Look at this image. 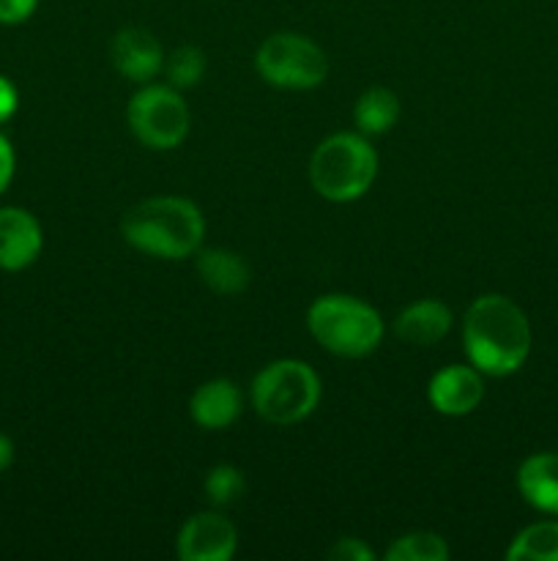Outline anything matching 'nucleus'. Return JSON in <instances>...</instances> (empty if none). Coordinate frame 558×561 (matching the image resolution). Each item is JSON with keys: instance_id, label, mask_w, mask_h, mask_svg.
<instances>
[{"instance_id": "10", "label": "nucleus", "mask_w": 558, "mask_h": 561, "mask_svg": "<svg viewBox=\"0 0 558 561\" xmlns=\"http://www.w3.org/2000/svg\"><path fill=\"white\" fill-rule=\"evenodd\" d=\"M44 233L38 219L20 206L0 208V268L22 272L42 255Z\"/></svg>"}, {"instance_id": "12", "label": "nucleus", "mask_w": 558, "mask_h": 561, "mask_svg": "<svg viewBox=\"0 0 558 561\" xmlns=\"http://www.w3.org/2000/svg\"><path fill=\"white\" fill-rule=\"evenodd\" d=\"M241 392L228 378H213L197 387L189 400V414L206 431H224L241 416Z\"/></svg>"}, {"instance_id": "4", "label": "nucleus", "mask_w": 558, "mask_h": 561, "mask_svg": "<svg viewBox=\"0 0 558 561\" xmlns=\"http://www.w3.org/2000/svg\"><path fill=\"white\" fill-rule=\"evenodd\" d=\"M377 175V153L364 135L339 131L326 137L310 159V181L321 197L350 203L364 195Z\"/></svg>"}, {"instance_id": "5", "label": "nucleus", "mask_w": 558, "mask_h": 561, "mask_svg": "<svg viewBox=\"0 0 558 561\" xmlns=\"http://www.w3.org/2000/svg\"><path fill=\"white\" fill-rule=\"evenodd\" d=\"M321 403V378L299 359H279L252 381V405L271 425H295Z\"/></svg>"}, {"instance_id": "11", "label": "nucleus", "mask_w": 558, "mask_h": 561, "mask_svg": "<svg viewBox=\"0 0 558 561\" xmlns=\"http://www.w3.org/2000/svg\"><path fill=\"white\" fill-rule=\"evenodd\" d=\"M113 64L126 80L148 82L162 71L164 55L151 33L142 27H124L113 38Z\"/></svg>"}, {"instance_id": "9", "label": "nucleus", "mask_w": 558, "mask_h": 561, "mask_svg": "<svg viewBox=\"0 0 558 561\" xmlns=\"http://www.w3.org/2000/svg\"><path fill=\"white\" fill-rule=\"evenodd\" d=\"M485 398V381L474 365H449L432 376L427 400L443 416H465L479 409Z\"/></svg>"}, {"instance_id": "3", "label": "nucleus", "mask_w": 558, "mask_h": 561, "mask_svg": "<svg viewBox=\"0 0 558 561\" xmlns=\"http://www.w3.org/2000/svg\"><path fill=\"white\" fill-rule=\"evenodd\" d=\"M306 327L323 348L345 359L370 356L383 340V321L377 310L356 296H321L306 312Z\"/></svg>"}, {"instance_id": "2", "label": "nucleus", "mask_w": 558, "mask_h": 561, "mask_svg": "<svg viewBox=\"0 0 558 561\" xmlns=\"http://www.w3.org/2000/svg\"><path fill=\"white\" fill-rule=\"evenodd\" d=\"M126 244L162 261H181L200 250L206 222L200 208L186 197H148L120 219Z\"/></svg>"}, {"instance_id": "18", "label": "nucleus", "mask_w": 558, "mask_h": 561, "mask_svg": "<svg viewBox=\"0 0 558 561\" xmlns=\"http://www.w3.org/2000/svg\"><path fill=\"white\" fill-rule=\"evenodd\" d=\"M449 546L432 531H410L394 540L386 551V561H446Z\"/></svg>"}, {"instance_id": "8", "label": "nucleus", "mask_w": 558, "mask_h": 561, "mask_svg": "<svg viewBox=\"0 0 558 561\" xmlns=\"http://www.w3.org/2000/svg\"><path fill=\"white\" fill-rule=\"evenodd\" d=\"M239 546L233 520L219 513H200L178 531V557L184 561H228Z\"/></svg>"}, {"instance_id": "1", "label": "nucleus", "mask_w": 558, "mask_h": 561, "mask_svg": "<svg viewBox=\"0 0 558 561\" xmlns=\"http://www.w3.org/2000/svg\"><path fill=\"white\" fill-rule=\"evenodd\" d=\"M463 345L481 376H514L528 362L534 345L528 316L509 296H479L463 318Z\"/></svg>"}, {"instance_id": "24", "label": "nucleus", "mask_w": 558, "mask_h": 561, "mask_svg": "<svg viewBox=\"0 0 558 561\" xmlns=\"http://www.w3.org/2000/svg\"><path fill=\"white\" fill-rule=\"evenodd\" d=\"M16 104H20V93H16L14 82L0 75V124H5L16 113Z\"/></svg>"}, {"instance_id": "20", "label": "nucleus", "mask_w": 558, "mask_h": 561, "mask_svg": "<svg viewBox=\"0 0 558 561\" xmlns=\"http://www.w3.org/2000/svg\"><path fill=\"white\" fill-rule=\"evenodd\" d=\"M164 71H167V80L175 91L195 88L202 80V75H206V55L197 47H178L167 58Z\"/></svg>"}, {"instance_id": "13", "label": "nucleus", "mask_w": 558, "mask_h": 561, "mask_svg": "<svg viewBox=\"0 0 558 561\" xmlns=\"http://www.w3.org/2000/svg\"><path fill=\"white\" fill-rule=\"evenodd\" d=\"M518 491L536 513L558 518V453H534L520 463Z\"/></svg>"}, {"instance_id": "16", "label": "nucleus", "mask_w": 558, "mask_h": 561, "mask_svg": "<svg viewBox=\"0 0 558 561\" xmlns=\"http://www.w3.org/2000/svg\"><path fill=\"white\" fill-rule=\"evenodd\" d=\"M356 126L361 135H383L399 118V99L388 88H370L359 96L353 107Z\"/></svg>"}, {"instance_id": "19", "label": "nucleus", "mask_w": 558, "mask_h": 561, "mask_svg": "<svg viewBox=\"0 0 558 561\" xmlns=\"http://www.w3.org/2000/svg\"><path fill=\"white\" fill-rule=\"evenodd\" d=\"M206 496L213 507H230V504L239 502L246 491V480L235 466H213L206 474Z\"/></svg>"}, {"instance_id": "6", "label": "nucleus", "mask_w": 558, "mask_h": 561, "mask_svg": "<svg viewBox=\"0 0 558 561\" xmlns=\"http://www.w3.org/2000/svg\"><path fill=\"white\" fill-rule=\"evenodd\" d=\"M255 66L263 80L282 91H310L328 75V60L315 42L299 33H274L260 44Z\"/></svg>"}, {"instance_id": "14", "label": "nucleus", "mask_w": 558, "mask_h": 561, "mask_svg": "<svg viewBox=\"0 0 558 561\" xmlns=\"http://www.w3.org/2000/svg\"><path fill=\"white\" fill-rule=\"evenodd\" d=\"M449 329H452V310L438 299L416 301V305L405 307L394 321V334L403 343L419 345V348L441 343Z\"/></svg>"}, {"instance_id": "22", "label": "nucleus", "mask_w": 558, "mask_h": 561, "mask_svg": "<svg viewBox=\"0 0 558 561\" xmlns=\"http://www.w3.org/2000/svg\"><path fill=\"white\" fill-rule=\"evenodd\" d=\"M38 0H0V25H22L33 16Z\"/></svg>"}, {"instance_id": "25", "label": "nucleus", "mask_w": 558, "mask_h": 561, "mask_svg": "<svg viewBox=\"0 0 558 561\" xmlns=\"http://www.w3.org/2000/svg\"><path fill=\"white\" fill-rule=\"evenodd\" d=\"M14 463V442L5 433H0V474L11 469Z\"/></svg>"}, {"instance_id": "21", "label": "nucleus", "mask_w": 558, "mask_h": 561, "mask_svg": "<svg viewBox=\"0 0 558 561\" xmlns=\"http://www.w3.org/2000/svg\"><path fill=\"white\" fill-rule=\"evenodd\" d=\"M328 559L332 561H372L375 559V553L367 548L364 540H359V537H342V540L334 542L332 548H328Z\"/></svg>"}, {"instance_id": "7", "label": "nucleus", "mask_w": 558, "mask_h": 561, "mask_svg": "<svg viewBox=\"0 0 558 561\" xmlns=\"http://www.w3.org/2000/svg\"><path fill=\"white\" fill-rule=\"evenodd\" d=\"M129 129L142 146L170 151L189 135V107L173 85H148L135 93L126 110Z\"/></svg>"}, {"instance_id": "17", "label": "nucleus", "mask_w": 558, "mask_h": 561, "mask_svg": "<svg viewBox=\"0 0 558 561\" xmlns=\"http://www.w3.org/2000/svg\"><path fill=\"white\" fill-rule=\"evenodd\" d=\"M509 561H558V520H539L520 531L507 548Z\"/></svg>"}, {"instance_id": "23", "label": "nucleus", "mask_w": 558, "mask_h": 561, "mask_svg": "<svg viewBox=\"0 0 558 561\" xmlns=\"http://www.w3.org/2000/svg\"><path fill=\"white\" fill-rule=\"evenodd\" d=\"M14 170H16V153L11 148L9 137L0 135V195L9 190L11 179H14Z\"/></svg>"}, {"instance_id": "15", "label": "nucleus", "mask_w": 558, "mask_h": 561, "mask_svg": "<svg viewBox=\"0 0 558 561\" xmlns=\"http://www.w3.org/2000/svg\"><path fill=\"white\" fill-rule=\"evenodd\" d=\"M197 274L213 294L233 296L249 285V263L230 250H202L197 255Z\"/></svg>"}]
</instances>
